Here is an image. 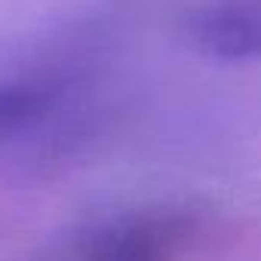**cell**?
Masks as SVG:
<instances>
[{
    "mask_svg": "<svg viewBox=\"0 0 261 261\" xmlns=\"http://www.w3.org/2000/svg\"><path fill=\"white\" fill-rule=\"evenodd\" d=\"M191 206H148L95 218L62 237L49 261H178L200 237Z\"/></svg>",
    "mask_w": 261,
    "mask_h": 261,
    "instance_id": "cell-1",
    "label": "cell"
},
{
    "mask_svg": "<svg viewBox=\"0 0 261 261\" xmlns=\"http://www.w3.org/2000/svg\"><path fill=\"white\" fill-rule=\"evenodd\" d=\"M188 37L212 62L261 59V0H206L188 19Z\"/></svg>",
    "mask_w": 261,
    "mask_h": 261,
    "instance_id": "cell-2",
    "label": "cell"
},
{
    "mask_svg": "<svg viewBox=\"0 0 261 261\" xmlns=\"http://www.w3.org/2000/svg\"><path fill=\"white\" fill-rule=\"evenodd\" d=\"M49 83H4L0 86V142L19 136L53 105Z\"/></svg>",
    "mask_w": 261,
    "mask_h": 261,
    "instance_id": "cell-3",
    "label": "cell"
}]
</instances>
